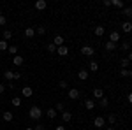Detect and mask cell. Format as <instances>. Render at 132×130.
I'll return each instance as SVG.
<instances>
[{
	"label": "cell",
	"instance_id": "1",
	"mask_svg": "<svg viewBox=\"0 0 132 130\" xmlns=\"http://www.w3.org/2000/svg\"><path fill=\"white\" fill-rule=\"evenodd\" d=\"M28 116H30L32 120H41V116H42V109L41 107H37V106H32L30 109H28Z\"/></svg>",
	"mask_w": 132,
	"mask_h": 130
},
{
	"label": "cell",
	"instance_id": "2",
	"mask_svg": "<svg viewBox=\"0 0 132 130\" xmlns=\"http://www.w3.org/2000/svg\"><path fill=\"white\" fill-rule=\"evenodd\" d=\"M93 48L92 46H83L81 48V55H85V56H93Z\"/></svg>",
	"mask_w": 132,
	"mask_h": 130
},
{
	"label": "cell",
	"instance_id": "3",
	"mask_svg": "<svg viewBox=\"0 0 132 130\" xmlns=\"http://www.w3.org/2000/svg\"><path fill=\"white\" fill-rule=\"evenodd\" d=\"M106 125V120L102 118V116H97L95 120H93V127H97V128H102Z\"/></svg>",
	"mask_w": 132,
	"mask_h": 130
},
{
	"label": "cell",
	"instance_id": "4",
	"mask_svg": "<svg viewBox=\"0 0 132 130\" xmlns=\"http://www.w3.org/2000/svg\"><path fill=\"white\" fill-rule=\"evenodd\" d=\"M67 95H69V99H71V100H76V99H79V90H76V88H71Z\"/></svg>",
	"mask_w": 132,
	"mask_h": 130
},
{
	"label": "cell",
	"instance_id": "5",
	"mask_svg": "<svg viewBox=\"0 0 132 130\" xmlns=\"http://www.w3.org/2000/svg\"><path fill=\"white\" fill-rule=\"evenodd\" d=\"M46 7H48V2H46V0H37V2H35V9L37 11H44Z\"/></svg>",
	"mask_w": 132,
	"mask_h": 130
},
{
	"label": "cell",
	"instance_id": "6",
	"mask_svg": "<svg viewBox=\"0 0 132 130\" xmlns=\"http://www.w3.org/2000/svg\"><path fill=\"white\" fill-rule=\"evenodd\" d=\"M21 95L28 99V97H32V95H34V90H32L30 86H23V90H21Z\"/></svg>",
	"mask_w": 132,
	"mask_h": 130
},
{
	"label": "cell",
	"instance_id": "7",
	"mask_svg": "<svg viewBox=\"0 0 132 130\" xmlns=\"http://www.w3.org/2000/svg\"><path fill=\"white\" fill-rule=\"evenodd\" d=\"M12 63H14V67H21L23 63H25V60H23V56H12Z\"/></svg>",
	"mask_w": 132,
	"mask_h": 130
},
{
	"label": "cell",
	"instance_id": "8",
	"mask_svg": "<svg viewBox=\"0 0 132 130\" xmlns=\"http://www.w3.org/2000/svg\"><path fill=\"white\" fill-rule=\"evenodd\" d=\"M122 30L125 32V33H130L132 32V23L130 21H123L122 23Z\"/></svg>",
	"mask_w": 132,
	"mask_h": 130
},
{
	"label": "cell",
	"instance_id": "9",
	"mask_svg": "<svg viewBox=\"0 0 132 130\" xmlns=\"http://www.w3.org/2000/svg\"><path fill=\"white\" fill-rule=\"evenodd\" d=\"M67 53H69V48H67V46H60V48H56V55H58V56H65Z\"/></svg>",
	"mask_w": 132,
	"mask_h": 130
},
{
	"label": "cell",
	"instance_id": "10",
	"mask_svg": "<svg viewBox=\"0 0 132 130\" xmlns=\"http://www.w3.org/2000/svg\"><path fill=\"white\" fill-rule=\"evenodd\" d=\"M4 77L9 81V83H12V81H14V70H5V72H4Z\"/></svg>",
	"mask_w": 132,
	"mask_h": 130
},
{
	"label": "cell",
	"instance_id": "11",
	"mask_svg": "<svg viewBox=\"0 0 132 130\" xmlns=\"http://www.w3.org/2000/svg\"><path fill=\"white\" fill-rule=\"evenodd\" d=\"M53 44H55L56 48L63 46V37H62V35H55V39H53Z\"/></svg>",
	"mask_w": 132,
	"mask_h": 130
},
{
	"label": "cell",
	"instance_id": "12",
	"mask_svg": "<svg viewBox=\"0 0 132 130\" xmlns=\"http://www.w3.org/2000/svg\"><path fill=\"white\" fill-rule=\"evenodd\" d=\"M78 77H79L81 81H86V79H88V70H86V69H81L79 72H78Z\"/></svg>",
	"mask_w": 132,
	"mask_h": 130
},
{
	"label": "cell",
	"instance_id": "13",
	"mask_svg": "<svg viewBox=\"0 0 132 130\" xmlns=\"http://www.w3.org/2000/svg\"><path fill=\"white\" fill-rule=\"evenodd\" d=\"M62 120L65 121V123H69V121L72 120V112H69V111H63V112H62Z\"/></svg>",
	"mask_w": 132,
	"mask_h": 130
},
{
	"label": "cell",
	"instance_id": "14",
	"mask_svg": "<svg viewBox=\"0 0 132 130\" xmlns=\"http://www.w3.org/2000/svg\"><path fill=\"white\" fill-rule=\"evenodd\" d=\"M2 118H4L5 121H12V120H14V114H12L11 111H4V114H2Z\"/></svg>",
	"mask_w": 132,
	"mask_h": 130
},
{
	"label": "cell",
	"instance_id": "15",
	"mask_svg": "<svg viewBox=\"0 0 132 130\" xmlns=\"http://www.w3.org/2000/svg\"><path fill=\"white\" fill-rule=\"evenodd\" d=\"M109 40L116 44V42L120 40V33H118V32H111V33H109Z\"/></svg>",
	"mask_w": 132,
	"mask_h": 130
},
{
	"label": "cell",
	"instance_id": "16",
	"mask_svg": "<svg viewBox=\"0 0 132 130\" xmlns=\"http://www.w3.org/2000/svg\"><path fill=\"white\" fill-rule=\"evenodd\" d=\"M93 97L95 99H104V90L102 88H95L93 90Z\"/></svg>",
	"mask_w": 132,
	"mask_h": 130
},
{
	"label": "cell",
	"instance_id": "17",
	"mask_svg": "<svg viewBox=\"0 0 132 130\" xmlns=\"http://www.w3.org/2000/svg\"><path fill=\"white\" fill-rule=\"evenodd\" d=\"M104 48H106V51H114V49H116V44L111 42V40H108V42L104 44Z\"/></svg>",
	"mask_w": 132,
	"mask_h": 130
},
{
	"label": "cell",
	"instance_id": "18",
	"mask_svg": "<svg viewBox=\"0 0 132 130\" xmlns=\"http://www.w3.org/2000/svg\"><path fill=\"white\" fill-rule=\"evenodd\" d=\"M85 107H86L88 111H92L93 107H95V102H93L92 99H86V100H85Z\"/></svg>",
	"mask_w": 132,
	"mask_h": 130
},
{
	"label": "cell",
	"instance_id": "19",
	"mask_svg": "<svg viewBox=\"0 0 132 130\" xmlns=\"http://www.w3.org/2000/svg\"><path fill=\"white\" fill-rule=\"evenodd\" d=\"M35 35V28H25V37L27 39H32Z\"/></svg>",
	"mask_w": 132,
	"mask_h": 130
},
{
	"label": "cell",
	"instance_id": "20",
	"mask_svg": "<svg viewBox=\"0 0 132 130\" xmlns=\"http://www.w3.org/2000/svg\"><path fill=\"white\" fill-rule=\"evenodd\" d=\"M46 114H48L50 120H53V118H56V109H55V107H50V109L46 111Z\"/></svg>",
	"mask_w": 132,
	"mask_h": 130
},
{
	"label": "cell",
	"instance_id": "21",
	"mask_svg": "<svg viewBox=\"0 0 132 130\" xmlns=\"http://www.w3.org/2000/svg\"><path fill=\"white\" fill-rule=\"evenodd\" d=\"M93 32H95V35H97V37H102L106 30H104V27H102V25H99V27H95V30H93Z\"/></svg>",
	"mask_w": 132,
	"mask_h": 130
},
{
	"label": "cell",
	"instance_id": "22",
	"mask_svg": "<svg viewBox=\"0 0 132 130\" xmlns=\"http://www.w3.org/2000/svg\"><path fill=\"white\" fill-rule=\"evenodd\" d=\"M90 70H92V72H99V63H97L95 60L90 62Z\"/></svg>",
	"mask_w": 132,
	"mask_h": 130
},
{
	"label": "cell",
	"instance_id": "23",
	"mask_svg": "<svg viewBox=\"0 0 132 130\" xmlns=\"http://www.w3.org/2000/svg\"><path fill=\"white\" fill-rule=\"evenodd\" d=\"M11 104H12L14 107H20V106H21V99H18V97H12V99H11Z\"/></svg>",
	"mask_w": 132,
	"mask_h": 130
},
{
	"label": "cell",
	"instance_id": "24",
	"mask_svg": "<svg viewBox=\"0 0 132 130\" xmlns=\"http://www.w3.org/2000/svg\"><path fill=\"white\" fill-rule=\"evenodd\" d=\"M122 14H125L127 18H132V7H123Z\"/></svg>",
	"mask_w": 132,
	"mask_h": 130
},
{
	"label": "cell",
	"instance_id": "25",
	"mask_svg": "<svg viewBox=\"0 0 132 130\" xmlns=\"http://www.w3.org/2000/svg\"><path fill=\"white\" fill-rule=\"evenodd\" d=\"M111 5H114V7H118V9H123V7H125L122 0H113V2H111Z\"/></svg>",
	"mask_w": 132,
	"mask_h": 130
},
{
	"label": "cell",
	"instance_id": "26",
	"mask_svg": "<svg viewBox=\"0 0 132 130\" xmlns=\"http://www.w3.org/2000/svg\"><path fill=\"white\" fill-rule=\"evenodd\" d=\"M9 48V42L7 40H0V51H7Z\"/></svg>",
	"mask_w": 132,
	"mask_h": 130
},
{
	"label": "cell",
	"instance_id": "27",
	"mask_svg": "<svg viewBox=\"0 0 132 130\" xmlns=\"http://www.w3.org/2000/svg\"><path fill=\"white\" fill-rule=\"evenodd\" d=\"M120 76H122V77H130V70L129 69H122L120 70Z\"/></svg>",
	"mask_w": 132,
	"mask_h": 130
},
{
	"label": "cell",
	"instance_id": "28",
	"mask_svg": "<svg viewBox=\"0 0 132 130\" xmlns=\"http://www.w3.org/2000/svg\"><path fill=\"white\" fill-rule=\"evenodd\" d=\"M120 65H122V69H129V65H130V62L127 60V58H122V62H120Z\"/></svg>",
	"mask_w": 132,
	"mask_h": 130
},
{
	"label": "cell",
	"instance_id": "29",
	"mask_svg": "<svg viewBox=\"0 0 132 130\" xmlns=\"http://www.w3.org/2000/svg\"><path fill=\"white\" fill-rule=\"evenodd\" d=\"M46 49H48V53H56V46H55V44H53V42H50V44H48V48H46Z\"/></svg>",
	"mask_w": 132,
	"mask_h": 130
},
{
	"label": "cell",
	"instance_id": "30",
	"mask_svg": "<svg viewBox=\"0 0 132 130\" xmlns=\"http://www.w3.org/2000/svg\"><path fill=\"white\" fill-rule=\"evenodd\" d=\"M7 51H9L11 55H14V56H16V53H18V46H9Z\"/></svg>",
	"mask_w": 132,
	"mask_h": 130
},
{
	"label": "cell",
	"instance_id": "31",
	"mask_svg": "<svg viewBox=\"0 0 132 130\" xmlns=\"http://www.w3.org/2000/svg\"><path fill=\"white\" fill-rule=\"evenodd\" d=\"M35 33H37V35H44V33H46V28H44V27H37V28H35Z\"/></svg>",
	"mask_w": 132,
	"mask_h": 130
},
{
	"label": "cell",
	"instance_id": "32",
	"mask_svg": "<svg viewBox=\"0 0 132 130\" xmlns=\"http://www.w3.org/2000/svg\"><path fill=\"white\" fill-rule=\"evenodd\" d=\"M11 37H12V32H11V30H5V32H4V40H9Z\"/></svg>",
	"mask_w": 132,
	"mask_h": 130
},
{
	"label": "cell",
	"instance_id": "33",
	"mask_svg": "<svg viewBox=\"0 0 132 130\" xmlns=\"http://www.w3.org/2000/svg\"><path fill=\"white\" fill-rule=\"evenodd\" d=\"M108 106H109V100H108V99H101V107H104V109H106Z\"/></svg>",
	"mask_w": 132,
	"mask_h": 130
},
{
	"label": "cell",
	"instance_id": "34",
	"mask_svg": "<svg viewBox=\"0 0 132 130\" xmlns=\"http://www.w3.org/2000/svg\"><path fill=\"white\" fill-rule=\"evenodd\" d=\"M122 49L123 51H129V49H130V42H122Z\"/></svg>",
	"mask_w": 132,
	"mask_h": 130
},
{
	"label": "cell",
	"instance_id": "35",
	"mask_svg": "<svg viewBox=\"0 0 132 130\" xmlns=\"http://www.w3.org/2000/svg\"><path fill=\"white\" fill-rule=\"evenodd\" d=\"M108 121H109L111 125H114V121H116V116H114V114H109V116H108Z\"/></svg>",
	"mask_w": 132,
	"mask_h": 130
},
{
	"label": "cell",
	"instance_id": "36",
	"mask_svg": "<svg viewBox=\"0 0 132 130\" xmlns=\"http://www.w3.org/2000/svg\"><path fill=\"white\" fill-rule=\"evenodd\" d=\"M58 86H60V88H63V90H65V88H67V86H69V84H67V81H63V79H62L60 83H58Z\"/></svg>",
	"mask_w": 132,
	"mask_h": 130
},
{
	"label": "cell",
	"instance_id": "37",
	"mask_svg": "<svg viewBox=\"0 0 132 130\" xmlns=\"http://www.w3.org/2000/svg\"><path fill=\"white\" fill-rule=\"evenodd\" d=\"M5 23H7L5 16H0V27H5Z\"/></svg>",
	"mask_w": 132,
	"mask_h": 130
},
{
	"label": "cell",
	"instance_id": "38",
	"mask_svg": "<svg viewBox=\"0 0 132 130\" xmlns=\"http://www.w3.org/2000/svg\"><path fill=\"white\" fill-rule=\"evenodd\" d=\"M55 109H56V111H63V104H62V102H58V104H56V107H55Z\"/></svg>",
	"mask_w": 132,
	"mask_h": 130
},
{
	"label": "cell",
	"instance_id": "39",
	"mask_svg": "<svg viewBox=\"0 0 132 130\" xmlns=\"http://www.w3.org/2000/svg\"><path fill=\"white\" fill-rule=\"evenodd\" d=\"M20 77H21V74H20V72H14V81H16V79H20Z\"/></svg>",
	"mask_w": 132,
	"mask_h": 130
},
{
	"label": "cell",
	"instance_id": "40",
	"mask_svg": "<svg viewBox=\"0 0 132 130\" xmlns=\"http://www.w3.org/2000/svg\"><path fill=\"white\" fill-rule=\"evenodd\" d=\"M4 91H5V84H0V95H2Z\"/></svg>",
	"mask_w": 132,
	"mask_h": 130
},
{
	"label": "cell",
	"instance_id": "41",
	"mask_svg": "<svg viewBox=\"0 0 132 130\" xmlns=\"http://www.w3.org/2000/svg\"><path fill=\"white\" fill-rule=\"evenodd\" d=\"M34 130H44V127H42V125H35V128Z\"/></svg>",
	"mask_w": 132,
	"mask_h": 130
},
{
	"label": "cell",
	"instance_id": "42",
	"mask_svg": "<svg viewBox=\"0 0 132 130\" xmlns=\"http://www.w3.org/2000/svg\"><path fill=\"white\" fill-rule=\"evenodd\" d=\"M127 60H129V62H132V51L129 53V55H127Z\"/></svg>",
	"mask_w": 132,
	"mask_h": 130
},
{
	"label": "cell",
	"instance_id": "43",
	"mask_svg": "<svg viewBox=\"0 0 132 130\" xmlns=\"http://www.w3.org/2000/svg\"><path fill=\"white\" fill-rule=\"evenodd\" d=\"M129 102H130V104H132V91H130V93H129Z\"/></svg>",
	"mask_w": 132,
	"mask_h": 130
},
{
	"label": "cell",
	"instance_id": "44",
	"mask_svg": "<svg viewBox=\"0 0 132 130\" xmlns=\"http://www.w3.org/2000/svg\"><path fill=\"white\" fill-rule=\"evenodd\" d=\"M55 130H65V127H56Z\"/></svg>",
	"mask_w": 132,
	"mask_h": 130
},
{
	"label": "cell",
	"instance_id": "45",
	"mask_svg": "<svg viewBox=\"0 0 132 130\" xmlns=\"http://www.w3.org/2000/svg\"><path fill=\"white\" fill-rule=\"evenodd\" d=\"M106 130H114V128H113V127H108V128H106Z\"/></svg>",
	"mask_w": 132,
	"mask_h": 130
},
{
	"label": "cell",
	"instance_id": "46",
	"mask_svg": "<svg viewBox=\"0 0 132 130\" xmlns=\"http://www.w3.org/2000/svg\"><path fill=\"white\" fill-rule=\"evenodd\" d=\"M25 130H34V128H32V127H28V128H25Z\"/></svg>",
	"mask_w": 132,
	"mask_h": 130
},
{
	"label": "cell",
	"instance_id": "47",
	"mask_svg": "<svg viewBox=\"0 0 132 130\" xmlns=\"http://www.w3.org/2000/svg\"><path fill=\"white\" fill-rule=\"evenodd\" d=\"M0 16H2V9H0Z\"/></svg>",
	"mask_w": 132,
	"mask_h": 130
},
{
	"label": "cell",
	"instance_id": "48",
	"mask_svg": "<svg viewBox=\"0 0 132 130\" xmlns=\"http://www.w3.org/2000/svg\"><path fill=\"white\" fill-rule=\"evenodd\" d=\"M130 77H132V70H130Z\"/></svg>",
	"mask_w": 132,
	"mask_h": 130
}]
</instances>
